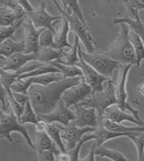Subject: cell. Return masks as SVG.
<instances>
[{
  "label": "cell",
  "mask_w": 144,
  "mask_h": 161,
  "mask_svg": "<svg viewBox=\"0 0 144 161\" xmlns=\"http://www.w3.org/2000/svg\"><path fill=\"white\" fill-rule=\"evenodd\" d=\"M121 30L119 35L109 48L107 54L119 61L121 64L134 65L137 64V58L133 45L130 40L131 28L127 24H120Z\"/></svg>",
  "instance_id": "cell-2"
},
{
  "label": "cell",
  "mask_w": 144,
  "mask_h": 161,
  "mask_svg": "<svg viewBox=\"0 0 144 161\" xmlns=\"http://www.w3.org/2000/svg\"><path fill=\"white\" fill-rule=\"evenodd\" d=\"M79 38L78 35H75V40H74V44L71 48H69V52H66L64 49L61 50V54L60 57L58 60V62H60L62 64L65 65H77L79 62Z\"/></svg>",
  "instance_id": "cell-21"
},
{
  "label": "cell",
  "mask_w": 144,
  "mask_h": 161,
  "mask_svg": "<svg viewBox=\"0 0 144 161\" xmlns=\"http://www.w3.org/2000/svg\"><path fill=\"white\" fill-rule=\"evenodd\" d=\"M59 13L68 19L70 26V31L79 36V40L85 46L86 52L89 53L97 52L95 48V40L93 39L91 33L88 31L87 25L83 24V22L79 19V16L72 12H69L62 9Z\"/></svg>",
  "instance_id": "cell-6"
},
{
  "label": "cell",
  "mask_w": 144,
  "mask_h": 161,
  "mask_svg": "<svg viewBox=\"0 0 144 161\" xmlns=\"http://www.w3.org/2000/svg\"><path fill=\"white\" fill-rule=\"evenodd\" d=\"M132 65L129 64H121L120 66V73L118 83L116 85V97H117V104L121 109L131 113L133 115L139 120L142 121L139 115V112L137 110L131 107V104L127 102L128 94L126 90V83H127V77L129 74V71L131 69Z\"/></svg>",
  "instance_id": "cell-7"
},
{
  "label": "cell",
  "mask_w": 144,
  "mask_h": 161,
  "mask_svg": "<svg viewBox=\"0 0 144 161\" xmlns=\"http://www.w3.org/2000/svg\"><path fill=\"white\" fill-rule=\"evenodd\" d=\"M25 30V53H36L41 49L40 46V36L45 28H36L31 20L26 17L24 22Z\"/></svg>",
  "instance_id": "cell-15"
},
{
  "label": "cell",
  "mask_w": 144,
  "mask_h": 161,
  "mask_svg": "<svg viewBox=\"0 0 144 161\" xmlns=\"http://www.w3.org/2000/svg\"><path fill=\"white\" fill-rule=\"evenodd\" d=\"M96 147H97V144H96V142H95V144L93 145L90 148V151H89V153L88 155H86V158H83V159H80V160H90V161H94L95 160V149H96Z\"/></svg>",
  "instance_id": "cell-42"
},
{
  "label": "cell",
  "mask_w": 144,
  "mask_h": 161,
  "mask_svg": "<svg viewBox=\"0 0 144 161\" xmlns=\"http://www.w3.org/2000/svg\"><path fill=\"white\" fill-rule=\"evenodd\" d=\"M34 149L37 153L42 152L43 150H52L53 151L56 157L60 152H62L58 146L54 143L52 138L47 133V131L43 132H36V138H35V143H34Z\"/></svg>",
  "instance_id": "cell-19"
},
{
  "label": "cell",
  "mask_w": 144,
  "mask_h": 161,
  "mask_svg": "<svg viewBox=\"0 0 144 161\" xmlns=\"http://www.w3.org/2000/svg\"><path fill=\"white\" fill-rule=\"evenodd\" d=\"M130 40L133 45L136 58H137V67L141 66V61L144 60V43L141 37L134 31H130Z\"/></svg>",
  "instance_id": "cell-28"
},
{
  "label": "cell",
  "mask_w": 144,
  "mask_h": 161,
  "mask_svg": "<svg viewBox=\"0 0 144 161\" xmlns=\"http://www.w3.org/2000/svg\"><path fill=\"white\" fill-rule=\"evenodd\" d=\"M25 11H18L12 8L0 6V25L8 26L26 18Z\"/></svg>",
  "instance_id": "cell-18"
},
{
  "label": "cell",
  "mask_w": 144,
  "mask_h": 161,
  "mask_svg": "<svg viewBox=\"0 0 144 161\" xmlns=\"http://www.w3.org/2000/svg\"><path fill=\"white\" fill-rule=\"evenodd\" d=\"M92 94H93V88L83 78L79 84L68 88L64 92L61 99L63 100L67 107H71L76 105L77 103H81L86 97L91 96Z\"/></svg>",
  "instance_id": "cell-12"
},
{
  "label": "cell",
  "mask_w": 144,
  "mask_h": 161,
  "mask_svg": "<svg viewBox=\"0 0 144 161\" xmlns=\"http://www.w3.org/2000/svg\"><path fill=\"white\" fill-rule=\"evenodd\" d=\"M131 140L137 148L138 160H143L144 157V131H132L126 136Z\"/></svg>",
  "instance_id": "cell-30"
},
{
  "label": "cell",
  "mask_w": 144,
  "mask_h": 161,
  "mask_svg": "<svg viewBox=\"0 0 144 161\" xmlns=\"http://www.w3.org/2000/svg\"><path fill=\"white\" fill-rule=\"evenodd\" d=\"M95 155L100 156L101 158H107L113 161H128L129 159L117 150L107 148L104 145H101L98 147H96Z\"/></svg>",
  "instance_id": "cell-23"
},
{
  "label": "cell",
  "mask_w": 144,
  "mask_h": 161,
  "mask_svg": "<svg viewBox=\"0 0 144 161\" xmlns=\"http://www.w3.org/2000/svg\"><path fill=\"white\" fill-rule=\"evenodd\" d=\"M69 31H70L69 23L65 16L62 15L61 26L59 31L56 32V34H55V43H56L57 49L60 50V49H66V48H71L73 46L69 42V39H68Z\"/></svg>",
  "instance_id": "cell-22"
},
{
  "label": "cell",
  "mask_w": 144,
  "mask_h": 161,
  "mask_svg": "<svg viewBox=\"0 0 144 161\" xmlns=\"http://www.w3.org/2000/svg\"><path fill=\"white\" fill-rule=\"evenodd\" d=\"M76 118L73 121L77 126L84 127H97L99 124L98 113L96 108L86 107L84 105L77 103L74 105Z\"/></svg>",
  "instance_id": "cell-13"
},
{
  "label": "cell",
  "mask_w": 144,
  "mask_h": 161,
  "mask_svg": "<svg viewBox=\"0 0 144 161\" xmlns=\"http://www.w3.org/2000/svg\"><path fill=\"white\" fill-rule=\"evenodd\" d=\"M81 53L83 58L88 64L91 65L100 74L108 78L112 77L114 71L116 69H120L121 63L110 57L108 54H101L97 52L89 53V52H83L82 50H81Z\"/></svg>",
  "instance_id": "cell-5"
},
{
  "label": "cell",
  "mask_w": 144,
  "mask_h": 161,
  "mask_svg": "<svg viewBox=\"0 0 144 161\" xmlns=\"http://www.w3.org/2000/svg\"><path fill=\"white\" fill-rule=\"evenodd\" d=\"M32 84H33V77L17 78L12 85L11 90L14 93H22V94L29 95L28 91Z\"/></svg>",
  "instance_id": "cell-32"
},
{
  "label": "cell",
  "mask_w": 144,
  "mask_h": 161,
  "mask_svg": "<svg viewBox=\"0 0 144 161\" xmlns=\"http://www.w3.org/2000/svg\"><path fill=\"white\" fill-rule=\"evenodd\" d=\"M103 117L107 118V119L111 120L113 122H115V123H122L124 122H129V123H134L136 125L144 126L143 121L139 120L130 112H127V111L121 109L118 106L117 103L113 104V105L109 106L107 109L105 110Z\"/></svg>",
  "instance_id": "cell-16"
},
{
  "label": "cell",
  "mask_w": 144,
  "mask_h": 161,
  "mask_svg": "<svg viewBox=\"0 0 144 161\" xmlns=\"http://www.w3.org/2000/svg\"><path fill=\"white\" fill-rule=\"evenodd\" d=\"M55 34L56 32H53L50 29H44L40 36V46L42 47H52L56 48L55 43Z\"/></svg>",
  "instance_id": "cell-35"
},
{
  "label": "cell",
  "mask_w": 144,
  "mask_h": 161,
  "mask_svg": "<svg viewBox=\"0 0 144 161\" xmlns=\"http://www.w3.org/2000/svg\"><path fill=\"white\" fill-rule=\"evenodd\" d=\"M32 60H38L37 52L36 53L17 52L11 55L8 58H5L1 56L0 69L16 72Z\"/></svg>",
  "instance_id": "cell-14"
},
{
  "label": "cell",
  "mask_w": 144,
  "mask_h": 161,
  "mask_svg": "<svg viewBox=\"0 0 144 161\" xmlns=\"http://www.w3.org/2000/svg\"><path fill=\"white\" fill-rule=\"evenodd\" d=\"M47 133L49 136L52 138L54 143L58 146V148L62 151V152H67V148H66L65 143H63V140L61 138L60 134V128H59V124H55V123H48L47 129H46Z\"/></svg>",
  "instance_id": "cell-27"
},
{
  "label": "cell",
  "mask_w": 144,
  "mask_h": 161,
  "mask_svg": "<svg viewBox=\"0 0 144 161\" xmlns=\"http://www.w3.org/2000/svg\"><path fill=\"white\" fill-rule=\"evenodd\" d=\"M60 1L62 3V6H63V9L64 10H66V11L69 10V12H72L75 14H77L79 17V19L83 22V24H85L86 25H87L85 20V17L83 15V13H82L81 9H80V7H79V0H60Z\"/></svg>",
  "instance_id": "cell-34"
},
{
  "label": "cell",
  "mask_w": 144,
  "mask_h": 161,
  "mask_svg": "<svg viewBox=\"0 0 144 161\" xmlns=\"http://www.w3.org/2000/svg\"><path fill=\"white\" fill-rule=\"evenodd\" d=\"M62 79H64V76L61 72H51V73H46L38 77H33V84L47 86V85L53 84L54 82H58Z\"/></svg>",
  "instance_id": "cell-29"
},
{
  "label": "cell",
  "mask_w": 144,
  "mask_h": 161,
  "mask_svg": "<svg viewBox=\"0 0 144 161\" xmlns=\"http://www.w3.org/2000/svg\"><path fill=\"white\" fill-rule=\"evenodd\" d=\"M56 160L59 161H70V158L68 152H60L56 157Z\"/></svg>",
  "instance_id": "cell-43"
},
{
  "label": "cell",
  "mask_w": 144,
  "mask_h": 161,
  "mask_svg": "<svg viewBox=\"0 0 144 161\" xmlns=\"http://www.w3.org/2000/svg\"><path fill=\"white\" fill-rule=\"evenodd\" d=\"M61 50L62 49H55L52 47H42L37 52L38 54V60L44 62V63H49L53 60H58L61 54Z\"/></svg>",
  "instance_id": "cell-24"
},
{
  "label": "cell",
  "mask_w": 144,
  "mask_h": 161,
  "mask_svg": "<svg viewBox=\"0 0 144 161\" xmlns=\"http://www.w3.org/2000/svg\"><path fill=\"white\" fill-rule=\"evenodd\" d=\"M27 18L31 20L34 26L38 29L45 28L50 29L53 32H56L54 29V24L58 20L62 19V15H52L46 11V4L44 2H42L39 7H34L32 11L26 13Z\"/></svg>",
  "instance_id": "cell-10"
},
{
  "label": "cell",
  "mask_w": 144,
  "mask_h": 161,
  "mask_svg": "<svg viewBox=\"0 0 144 161\" xmlns=\"http://www.w3.org/2000/svg\"><path fill=\"white\" fill-rule=\"evenodd\" d=\"M82 79L83 77H73L47 86L32 84L28 94L36 114L39 115L51 113L58 105L64 92L73 86L79 84Z\"/></svg>",
  "instance_id": "cell-1"
},
{
  "label": "cell",
  "mask_w": 144,
  "mask_h": 161,
  "mask_svg": "<svg viewBox=\"0 0 144 161\" xmlns=\"http://www.w3.org/2000/svg\"><path fill=\"white\" fill-rule=\"evenodd\" d=\"M0 81L1 86H3L7 92H11V86L13 83L17 79L18 75L16 72L0 69Z\"/></svg>",
  "instance_id": "cell-33"
},
{
  "label": "cell",
  "mask_w": 144,
  "mask_h": 161,
  "mask_svg": "<svg viewBox=\"0 0 144 161\" xmlns=\"http://www.w3.org/2000/svg\"><path fill=\"white\" fill-rule=\"evenodd\" d=\"M51 64H53V66H55L56 68H58L59 71L63 74L64 78H68V77H83V73L80 69L79 66H76V65H65L58 62L56 60H53L49 62Z\"/></svg>",
  "instance_id": "cell-25"
},
{
  "label": "cell",
  "mask_w": 144,
  "mask_h": 161,
  "mask_svg": "<svg viewBox=\"0 0 144 161\" xmlns=\"http://www.w3.org/2000/svg\"><path fill=\"white\" fill-rule=\"evenodd\" d=\"M85 143V142H83V141H81V142H79L78 143V145L75 147V148H73L70 150H69V151H67L69 155V158H70V161H78L80 160L79 159V152H80V149L82 148V146H83V144Z\"/></svg>",
  "instance_id": "cell-39"
},
{
  "label": "cell",
  "mask_w": 144,
  "mask_h": 161,
  "mask_svg": "<svg viewBox=\"0 0 144 161\" xmlns=\"http://www.w3.org/2000/svg\"><path fill=\"white\" fill-rule=\"evenodd\" d=\"M137 90L141 96H143L144 97V82L141 83V85H139V86L137 87Z\"/></svg>",
  "instance_id": "cell-44"
},
{
  "label": "cell",
  "mask_w": 144,
  "mask_h": 161,
  "mask_svg": "<svg viewBox=\"0 0 144 161\" xmlns=\"http://www.w3.org/2000/svg\"><path fill=\"white\" fill-rule=\"evenodd\" d=\"M38 116L41 120L45 121L46 123H59L64 126L71 123L76 118L75 112L69 109V107H67L62 99L59 101L56 108L51 113L39 114Z\"/></svg>",
  "instance_id": "cell-11"
},
{
  "label": "cell",
  "mask_w": 144,
  "mask_h": 161,
  "mask_svg": "<svg viewBox=\"0 0 144 161\" xmlns=\"http://www.w3.org/2000/svg\"><path fill=\"white\" fill-rule=\"evenodd\" d=\"M26 19V18H25ZM21 20L19 22L14 24L12 25H8V26H1L0 27V42H4L6 39L11 38L14 39V34L15 32H17V30L21 29V27L24 25V22L25 20Z\"/></svg>",
  "instance_id": "cell-31"
},
{
  "label": "cell",
  "mask_w": 144,
  "mask_h": 161,
  "mask_svg": "<svg viewBox=\"0 0 144 161\" xmlns=\"http://www.w3.org/2000/svg\"><path fill=\"white\" fill-rule=\"evenodd\" d=\"M60 128V134L63 142H66V148L67 151L75 148L79 142L82 141L83 137L86 133H90L95 131L97 127H84L81 128L77 126L72 122L69 125H59Z\"/></svg>",
  "instance_id": "cell-9"
},
{
  "label": "cell",
  "mask_w": 144,
  "mask_h": 161,
  "mask_svg": "<svg viewBox=\"0 0 144 161\" xmlns=\"http://www.w3.org/2000/svg\"><path fill=\"white\" fill-rule=\"evenodd\" d=\"M12 132H19L20 134L25 138L26 143L34 148V143H33L31 137L29 135L27 129L25 124L20 123L18 117L15 115L14 111L9 113L1 112L0 115V139H7L10 143L13 142V139L11 137Z\"/></svg>",
  "instance_id": "cell-4"
},
{
  "label": "cell",
  "mask_w": 144,
  "mask_h": 161,
  "mask_svg": "<svg viewBox=\"0 0 144 161\" xmlns=\"http://www.w3.org/2000/svg\"><path fill=\"white\" fill-rule=\"evenodd\" d=\"M37 159L40 161L56 160V154L52 150H43L37 153Z\"/></svg>",
  "instance_id": "cell-38"
},
{
  "label": "cell",
  "mask_w": 144,
  "mask_h": 161,
  "mask_svg": "<svg viewBox=\"0 0 144 161\" xmlns=\"http://www.w3.org/2000/svg\"><path fill=\"white\" fill-rule=\"evenodd\" d=\"M11 111H13V110L11 107V103H10L7 92L6 88L3 86H1V112L9 113Z\"/></svg>",
  "instance_id": "cell-36"
},
{
  "label": "cell",
  "mask_w": 144,
  "mask_h": 161,
  "mask_svg": "<svg viewBox=\"0 0 144 161\" xmlns=\"http://www.w3.org/2000/svg\"><path fill=\"white\" fill-rule=\"evenodd\" d=\"M79 62L77 66H79L82 71L84 80L93 88V93L104 90V83L109 80L108 77L100 74L98 71L96 70L91 65H89L86 61L82 56L80 46H79Z\"/></svg>",
  "instance_id": "cell-8"
},
{
  "label": "cell",
  "mask_w": 144,
  "mask_h": 161,
  "mask_svg": "<svg viewBox=\"0 0 144 161\" xmlns=\"http://www.w3.org/2000/svg\"><path fill=\"white\" fill-rule=\"evenodd\" d=\"M47 126H48V123H46L45 121L40 119L39 122L35 124V131L36 132H43V131H46Z\"/></svg>",
  "instance_id": "cell-41"
},
{
  "label": "cell",
  "mask_w": 144,
  "mask_h": 161,
  "mask_svg": "<svg viewBox=\"0 0 144 161\" xmlns=\"http://www.w3.org/2000/svg\"><path fill=\"white\" fill-rule=\"evenodd\" d=\"M122 2L124 3L127 11L129 10H144V0H122Z\"/></svg>",
  "instance_id": "cell-37"
},
{
  "label": "cell",
  "mask_w": 144,
  "mask_h": 161,
  "mask_svg": "<svg viewBox=\"0 0 144 161\" xmlns=\"http://www.w3.org/2000/svg\"><path fill=\"white\" fill-rule=\"evenodd\" d=\"M40 118L38 114H36L35 110L33 108V104L31 103V100L29 99L25 103V107L24 110V113L19 119L20 123L22 124H36L39 122Z\"/></svg>",
  "instance_id": "cell-26"
},
{
  "label": "cell",
  "mask_w": 144,
  "mask_h": 161,
  "mask_svg": "<svg viewBox=\"0 0 144 161\" xmlns=\"http://www.w3.org/2000/svg\"><path fill=\"white\" fill-rule=\"evenodd\" d=\"M79 103L86 107L96 108L98 113L99 121H100L104 115L105 110L113 104L117 103L116 85L109 79L107 81V86L104 90L93 93L91 96L86 97L85 100H83Z\"/></svg>",
  "instance_id": "cell-3"
},
{
  "label": "cell",
  "mask_w": 144,
  "mask_h": 161,
  "mask_svg": "<svg viewBox=\"0 0 144 161\" xmlns=\"http://www.w3.org/2000/svg\"><path fill=\"white\" fill-rule=\"evenodd\" d=\"M127 12H128V14L126 16L115 18L114 20V23L117 24V25L123 24V23L127 24L130 26L131 30L134 31L141 37L144 43V24L140 18L139 11L132 9V10H129Z\"/></svg>",
  "instance_id": "cell-17"
},
{
  "label": "cell",
  "mask_w": 144,
  "mask_h": 161,
  "mask_svg": "<svg viewBox=\"0 0 144 161\" xmlns=\"http://www.w3.org/2000/svg\"><path fill=\"white\" fill-rule=\"evenodd\" d=\"M25 52V42L23 41H15L14 39H6L0 43V56L8 58L17 52Z\"/></svg>",
  "instance_id": "cell-20"
},
{
  "label": "cell",
  "mask_w": 144,
  "mask_h": 161,
  "mask_svg": "<svg viewBox=\"0 0 144 161\" xmlns=\"http://www.w3.org/2000/svg\"><path fill=\"white\" fill-rule=\"evenodd\" d=\"M16 1H17L20 5L22 6V7L25 9V13H28V12L32 11L33 8H34V7L30 3L29 0H16Z\"/></svg>",
  "instance_id": "cell-40"
}]
</instances>
